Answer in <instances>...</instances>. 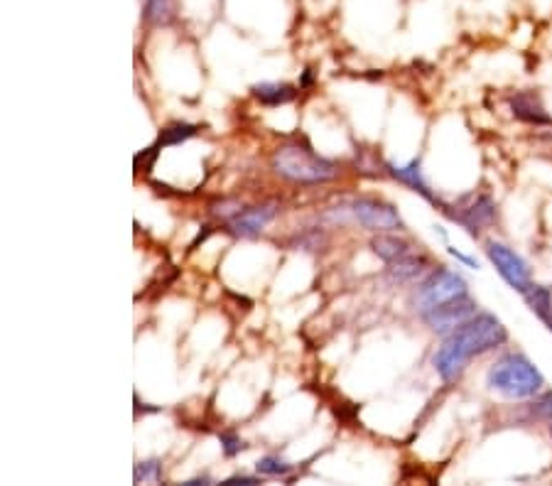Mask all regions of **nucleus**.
<instances>
[{"mask_svg":"<svg viewBox=\"0 0 552 486\" xmlns=\"http://www.w3.org/2000/svg\"><path fill=\"white\" fill-rule=\"evenodd\" d=\"M548 435H550V440H552V423L548 425Z\"/></svg>","mask_w":552,"mask_h":486,"instance_id":"393cba45","label":"nucleus"},{"mask_svg":"<svg viewBox=\"0 0 552 486\" xmlns=\"http://www.w3.org/2000/svg\"><path fill=\"white\" fill-rule=\"evenodd\" d=\"M219 442H221V450H224L226 457H236L246 450V442H243L236 432H221Z\"/></svg>","mask_w":552,"mask_h":486,"instance_id":"412c9836","label":"nucleus"},{"mask_svg":"<svg viewBox=\"0 0 552 486\" xmlns=\"http://www.w3.org/2000/svg\"><path fill=\"white\" fill-rule=\"evenodd\" d=\"M258 472L268 474V477H285V474L292 472V464L275 455H268L258 462Z\"/></svg>","mask_w":552,"mask_h":486,"instance_id":"aec40b11","label":"nucleus"},{"mask_svg":"<svg viewBox=\"0 0 552 486\" xmlns=\"http://www.w3.org/2000/svg\"><path fill=\"white\" fill-rule=\"evenodd\" d=\"M177 15L175 0H145L143 20L148 25H170Z\"/></svg>","mask_w":552,"mask_h":486,"instance_id":"2eb2a0df","label":"nucleus"},{"mask_svg":"<svg viewBox=\"0 0 552 486\" xmlns=\"http://www.w3.org/2000/svg\"><path fill=\"white\" fill-rule=\"evenodd\" d=\"M388 170H391V175L395 177V180H400L403 185H408L413 192L422 194V197L427 199V202L437 204V207H442V212H445V204L440 202V199L435 197V194L430 192V187H427L425 177H422L420 172V160H410L408 165H388Z\"/></svg>","mask_w":552,"mask_h":486,"instance_id":"9b49d317","label":"nucleus"},{"mask_svg":"<svg viewBox=\"0 0 552 486\" xmlns=\"http://www.w3.org/2000/svg\"><path fill=\"white\" fill-rule=\"evenodd\" d=\"M523 300L538 315V320H545V317L552 315V290L545 288V285H530L528 293H523Z\"/></svg>","mask_w":552,"mask_h":486,"instance_id":"dca6fc26","label":"nucleus"},{"mask_svg":"<svg viewBox=\"0 0 552 486\" xmlns=\"http://www.w3.org/2000/svg\"><path fill=\"white\" fill-rule=\"evenodd\" d=\"M275 214H278V204H258V207L241 209V212H236L229 219V229L231 234L253 239L275 219Z\"/></svg>","mask_w":552,"mask_h":486,"instance_id":"1a4fd4ad","label":"nucleus"},{"mask_svg":"<svg viewBox=\"0 0 552 486\" xmlns=\"http://www.w3.org/2000/svg\"><path fill=\"white\" fill-rule=\"evenodd\" d=\"M194 135H197V126H192V123H172V126H167L165 131L160 133L158 145H155V150L167 148V145L184 143V140L194 138Z\"/></svg>","mask_w":552,"mask_h":486,"instance_id":"f3484780","label":"nucleus"},{"mask_svg":"<svg viewBox=\"0 0 552 486\" xmlns=\"http://www.w3.org/2000/svg\"><path fill=\"white\" fill-rule=\"evenodd\" d=\"M486 258H489L491 266L496 268V273L501 275L508 288H513L521 295L528 293V288L533 285V273H530V266L521 253H516L511 246L501 241H489L486 243Z\"/></svg>","mask_w":552,"mask_h":486,"instance_id":"39448f33","label":"nucleus"},{"mask_svg":"<svg viewBox=\"0 0 552 486\" xmlns=\"http://www.w3.org/2000/svg\"><path fill=\"white\" fill-rule=\"evenodd\" d=\"M371 248H373V253H376V256L381 258V261H386V263H393V261H398V258L413 253V251H410L408 241L398 239V236H393V234L373 236Z\"/></svg>","mask_w":552,"mask_h":486,"instance_id":"4468645a","label":"nucleus"},{"mask_svg":"<svg viewBox=\"0 0 552 486\" xmlns=\"http://www.w3.org/2000/svg\"><path fill=\"white\" fill-rule=\"evenodd\" d=\"M528 415L540 423H552V391L535 393L533 401L528 403Z\"/></svg>","mask_w":552,"mask_h":486,"instance_id":"a211bd4d","label":"nucleus"},{"mask_svg":"<svg viewBox=\"0 0 552 486\" xmlns=\"http://www.w3.org/2000/svg\"><path fill=\"white\" fill-rule=\"evenodd\" d=\"M425 273H427V258L415 256V253H408V256L388 263V280L395 285L413 283V280L422 278Z\"/></svg>","mask_w":552,"mask_h":486,"instance_id":"f8f14e48","label":"nucleus"},{"mask_svg":"<svg viewBox=\"0 0 552 486\" xmlns=\"http://www.w3.org/2000/svg\"><path fill=\"white\" fill-rule=\"evenodd\" d=\"M270 165L280 177L290 182H300V185H319V182H329L339 175L337 162L317 155L310 145L300 143H285L270 158Z\"/></svg>","mask_w":552,"mask_h":486,"instance_id":"7ed1b4c3","label":"nucleus"},{"mask_svg":"<svg viewBox=\"0 0 552 486\" xmlns=\"http://www.w3.org/2000/svg\"><path fill=\"white\" fill-rule=\"evenodd\" d=\"M135 484H160L162 482V464L158 459H145V462L135 464V472H133Z\"/></svg>","mask_w":552,"mask_h":486,"instance_id":"6ab92c4d","label":"nucleus"},{"mask_svg":"<svg viewBox=\"0 0 552 486\" xmlns=\"http://www.w3.org/2000/svg\"><path fill=\"white\" fill-rule=\"evenodd\" d=\"M454 221L464 226L472 236H479V229L494 224L496 221V202L489 197V194H479V197H472V202L464 204L457 212H449Z\"/></svg>","mask_w":552,"mask_h":486,"instance_id":"6e6552de","label":"nucleus"},{"mask_svg":"<svg viewBox=\"0 0 552 486\" xmlns=\"http://www.w3.org/2000/svg\"><path fill=\"white\" fill-rule=\"evenodd\" d=\"M253 96L265 106H283L290 104L292 99L297 96L295 86L292 84H280V81H263V84L253 86Z\"/></svg>","mask_w":552,"mask_h":486,"instance_id":"ddd939ff","label":"nucleus"},{"mask_svg":"<svg viewBox=\"0 0 552 486\" xmlns=\"http://www.w3.org/2000/svg\"><path fill=\"white\" fill-rule=\"evenodd\" d=\"M476 312H479V302L467 293V295L454 297V300L442 302V305L432 307V310L420 312V315H422V322H425L432 332L447 337L449 332H454V329L462 327L464 322L472 320Z\"/></svg>","mask_w":552,"mask_h":486,"instance_id":"423d86ee","label":"nucleus"},{"mask_svg":"<svg viewBox=\"0 0 552 486\" xmlns=\"http://www.w3.org/2000/svg\"><path fill=\"white\" fill-rule=\"evenodd\" d=\"M508 106H511V113L518 121L530 123V126H550L552 123V116L545 111V106L540 104V99L533 91H521V94L511 96Z\"/></svg>","mask_w":552,"mask_h":486,"instance_id":"9d476101","label":"nucleus"},{"mask_svg":"<svg viewBox=\"0 0 552 486\" xmlns=\"http://www.w3.org/2000/svg\"><path fill=\"white\" fill-rule=\"evenodd\" d=\"M486 386H489V391L501 393L513 401H523V398H533L535 393L543 391L545 376L523 351H508L491 364L489 374H486Z\"/></svg>","mask_w":552,"mask_h":486,"instance_id":"f03ea898","label":"nucleus"},{"mask_svg":"<svg viewBox=\"0 0 552 486\" xmlns=\"http://www.w3.org/2000/svg\"><path fill=\"white\" fill-rule=\"evenodd\" d=\"M508 342V329L491 312H476L472 320L449 332L435 354V371L445 383L457 381L467 371L469 361L496 351Z\"/></svg>","mask_w":552,"mask_h":486,"instance_id":"f257e3e1","label":"nucleus"},{"mask_svg":"<svg viewBox=\"0 0 552 486\" xmlns=\"http://www.w3.org/2000/svg\"><path fill=\"white\" fill-rule=\"evenodd\" d=\"M226 486H234V484H246V486H253V484H261L256 477H231L224 482Z\"/></svg>","mask_w":552,"mask_h":486,"instance_id":"5701e85b","label":"nucleus"},{"mask_svg":"<svg viewBox=\"0 0 552 486\" xmlns=\"http://www.w3.org/2000/svg\"><path fill=\"white\" fill-rule=\"evenodd\" d=\"M349 212L361 226H366V229H371V231H403L405 229L398 209H395L393 204L381 202V199H371V197L354 199V202L349 204Z\"/></svg>","mask_w":552,"mask_h":486,"instance_id":"0eeeda50","label":"nucleus"},{"mask_svg":"<svg viewBox=\"0 0 552 486\" xmlns=\"http://www.w3.org/2000/svg\"><path fill=\"white\" fill-rule=\"evenodd\" d=\"M447 253L452 258H457L459 263H462V266H467V268H472V270H479V261H476V258L472 256H467V253H462V251H457V248H447Z\"/></svg>","mask_w":552,"mask_h":486,"instance_id":"4be33fe9","label":"nucleus"},{"mask_svg":"<svg viewBox=\"0 0 552 486\" xmlns=\"http://www.w3.org/2000/svg\"><path fill=\"white\" fill-rule=\"evenodd\" d=\"M467 293H469V285L462 273H457V270L452 268H437L420 283L418 300L415 302H418L420 312H427L432 310V307L442 305V302L454 300V297L467 295Z\"/></svg>","mask_w":552,"mask_h":486,"instance_id":"20e7f679","label":"nucleus"},{"mask_svg":"<svg viewBox=\"0 0 552 486\" xmlns=\"http://www.w3.org/2000/svg\"><path fill=\"white\" fill-rule=\"evenodd\" d=\"M540 322H543V324H545V327H548V329H550V332H552V315H548V317H545V320H540Z\"/></svg>","mask_w":552,"mask_h":486,"instance_id":"b1692460","label":"nucleus"}]
</instances>
